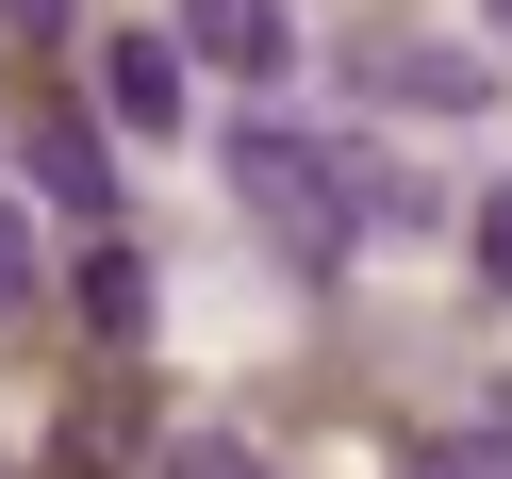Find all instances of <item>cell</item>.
I'll use <instances>...</instances> for the list:
<instances>
[{"label":"cell","instance_id":"obj_1","mask_svg":"<svg viewBox=\"0 0 512 479\" xmlns=\"http://www.w3.org/2000/svg\"><path fill=\"white\" fill-rule=\"evenodd\" d=\"M232 199L281 232V265H298V281H347L364 199H347V149H331V133H298V116H248V133H232Z\"/></svg>","mask_w":512,"mask_h":479},{"label":"cell","instance_id":"obj_2","mask_svg":"<svg viewBox=\"0 0 512 479\" xmlns=\"http://www.w3.org/2000/svg\"><path fill=\"white\" fill-rule=\"evenodd\" d=\"M182 100H199V67H182V34H116L100 50V133H182Z\"/></svg>","mask_w":512,"mask_h":479},{"label":"cell","instance_id":"obj_3","mask_svg":"<svg viewBox=\"0 0 512 479\" xmlns=\"http://www.w3.org/2000/svg\"><path fill=\"white\" fill-rule=\"evenodd\" d=\"M166 34H182V67H215V83H281L298 17H281V0H182Z\"/></svg>","mask_w":512,"mask_h":479},{"label":"cell","instance_id":"obj_4","mask_svg":"<svg viewBox=\"0 0 512 479\" xmlns=\"http://www.w3.org/2000/svg\"><path fill=\"white\" fill-rule=\"evenodd\" d=\"M17 149H34V199L50 215H83V232L116 215V133H100V116H34Z\"/></svg>","mask_w":512,"mask_h":479},{"label":"cell","instance_id":"obj_5","mask_svg":"<svg viewBox=\"0 0 512 479\" xmlns=\"http://www.w3.org/2000/svg\"><path fill=\"white\" fill-rule=\"evenodd\" d=\"M83 331H100V347H149V265H133V248L83 265Z\"/></svg>","mask_w":512,"mask_h":479},{"label":"cell","instance_id":"obj_6","mask_svg":"<svg viewBox=\"0 0 512 479\" xmlns=\"http://www.w3.org/2000/svg\"><path fill=\"white\" fill-rule=\"evenodd\" d=\"M397 100H430V116H463V100H496V67H479V50H397Z\"/></svg>","mask_w":512,"mask_h":479},{"label":"cell","instance_id":"obj_7","mask_svg":"<svg viewBox=\"0 0 512 479\" xmlns=\"http://www.w3.org/2000/svg\"><path fill=\"white\" fill-rule=\"evenodd\" d=\"M413 463H446V479H479V463H512V397H496V413H463V430H430V446H413Z\"/></svg>","mask_w":512,"mask_h":479},{"label":"cell","instance_id":"obj_8","mask_svg":"<svg viewBox=\"0 0 512 479\" xmlns=\"http://www.w3.org/2000/svg\"><path fill=\"white\" fill-rule=\"evenodd\" d=\"M34 281H50V265H34V215L0 199V314H34Z\"/></svg>","mask_w":512,"mask_h":479},{"label":"cell","instance_id":"obj_9","mask_svg":"<svg viewBox=\"0 0 512 479\" xmlns=\"http://www.w3.org/2000/svg\"><path fill=\"white\" fill-rule=\"evenodd\" d=\"M479 281H496V298H512V182H496V199H479Z\"/></svg>","mask_w":512,"mask_h":479},{"label":"cell","instance_id":"obj_10","mask_svg":"<svg viewBox=\"0 0 512 479\" xmlns=\"http://www.w3.org/2000/svg\"><path fill=\"white\" fill-rule=\"evenodd\" d=\"M0 17H17V50H50V34H67V0H0Z\"/></svg>","mask_w":512,"mask_h":479},{"label":"cell","instance_id":"obj_11","mask_svg":"<svg viewBox=\"0 0 512 479\" xmlns=\"http://www.w3.org/2000/svg\"><path fill=\"white\" fill-rule=\"evenodd\" d=\"M496 17H512V0H496Z\"/></svg>","mask_w":512,"mask_h":479}]
</instances>
